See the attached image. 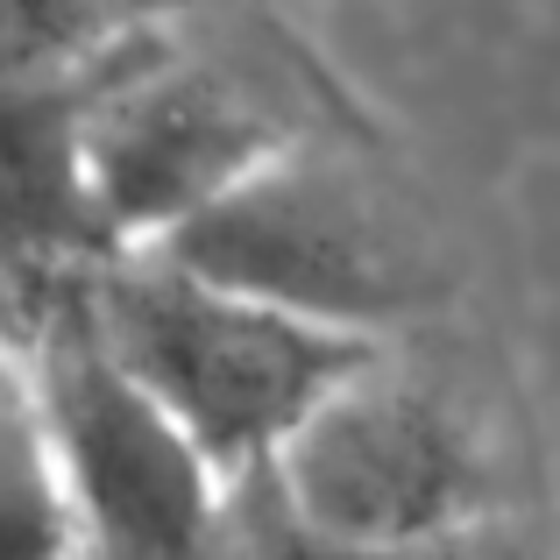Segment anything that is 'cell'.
<instances>
[{
  "instance_id": "6",
  "label": "cell",
  "mask_w": 560,
  "mask_h": 560,
  "mask_svg": "<svg viewBox=\"0 0 560 560\" xmlns=\"http://www.w3.org/2000/svg\"><path fill=\"white\" fill-rule=\"evenodd\" d=\"M93 79L0 85V262L43 270L50 284H71L114 256L93 199H85L79 156V114Z\"/></svg>"
},
{
  "instance_id": "2",
  "label": "cell",
  "mask_w": 560,
  "mask_h": 560,
  "mask_svg": "<svg viewBox=\"0 0 560 560\" xmlns=\"http://www.w3.org/2000/svg\"><path fill=\"white\" fill-rule=\"evenodd\" d=\"M150 256L355 341H383L440 299L425 234L383 199V185L319 156L313 142L277 150L256 178L185 220Z\"/></svg>"
},
{
  "instance_id": "8",
  "label": "cell",
  "mask_w": 560,
  "mask_h": 560,
  "mask_svg": "<svg viewBox=\"0 0 560 560\" xmlns=\"http://www.w3.org/2000/svg\"><path fill=\"white\" fill-rule=\"evenodd\" d=\"M0 560H71L65 490H57L28 390L0 397Z\"/></svg>"
},
{
  "instance_id": "7",
  "label": "cell",
  "mask_w": 560,
  "mask_h": 560,
  "mask_svg": "<svg viewBox=\"0 0 560 560\" xmlns=\"http://www.w3.org/2000/svg\"><path fill=\"white\" fill-rule=\"evenodd\" d=\"M178 0H0V85L93 79L156 43Z\"/></svg>"
},
{
  "instance_id": "3",
  "label": "cell",
  "mask_w": 560,
  "mask_h": 560,
  "mask_svg": "<svg viewBox=\"0 0 560 560\" xmlns=\"http://www.w3.org/2000/svg\"><path fill=\"white\" fill-rule=\"evenodd\" d=\"M22 390L65 490L71 560H213L228 476L107 362L71 284L22 355Z\"/></svg>"
},
{
  "instance_id": "4",
  "label": "cell",
  "mask_w": 560,
  "mask_h": 560,
  "mask_svg": "<svg viewBox=\"0 0 560 560\" xmlns=\"http://www.w3.org/2000/svg\"><path fill=\"white\" fill-rule=\"evenodd\" d=\"M262 468L319 533L376 560L497 511V468L476 411L454 405L433 376L397 370L390 348L334 383Z\"/></svg>"
},
{
  "instance_id": "9",
  "label": "cell",
  "mask_w": 560,
  "mask_h": 560,
  "mask_svg": "<svg viewBox=\"0 0 560 560\" xmlns=\"http://www.w3.org/2000/svg\"><path fill=\"white\" fill-rule=\"evenodd\" d=\"M213 560H376V553H355L334 533H319V525L277 490L270 468H248V476H234L228 497H220Z\"/></svg>"
},
{
  "instance_id": "11",
  "label": "cell",
  "mask_w": 560,
  "mask_h": 560,
  "mask_svg": "<svg viewBox=\"0 0 560 560\" xmlns=\"http://www.w3.org/2000/svg\"><path fill=\"white\" fill-rule=\"evenodd\" d=\"M8 390H22V355H8V348H0V397Z\"/></svg>"
},
{
  "instance_id": "5",
  "label": "cell",
  "mask_w": 560,
  "mask_h": 560,
  "mask_svg": "<svg viewBox=\"0 0 560 560\" xmlns=\"http://www.w3.org/2000/svg\"><path fill=\"white\" fill-rule=\"evenodd\" d=\"M291 142L299 128L277 121V107L248 79L171 57L164 43H142L107 65L79 114L85 199L114 256L171 242Z\"/></svg>"
},
{
  "instance_id": "10",
  "label": "cell",
  "mask_w": 560,
  "mask_h": 560,
  "mask_svg": "<svg viewBox=\"0 0 560 560\" xmlns=\"http://www.w3.org/2000/svg\"><path fill=\"white\" fill-rule=\"evenodd\" d=\"M397 560H539L533 547H525L518 533H511L504 518H476V525H454V533H440V539H425V547H411V553H397Z\"/></svg>"
},
{
  "instance_id": "1",
  "label": "cell",
  "mask_w": 560,
  "mask_h": 560,
  "mask_svg": "<svg viewBox=\"0 0 560 560\" xmlns=\"http://www.w3.org/2000/svg\"><path fill=\"white\" fill-rule=\"evenodd\" d=\"M71 299L107 362L228 482L270 462L305 411L383 348L206 284L150 248L93 262L85 277H71Z\"/></svg>"
}]
</instances>
